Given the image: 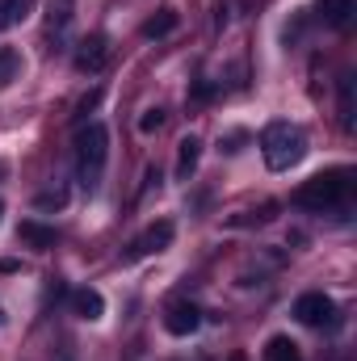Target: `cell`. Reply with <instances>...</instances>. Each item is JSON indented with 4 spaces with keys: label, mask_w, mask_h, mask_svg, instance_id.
<instances>
[{
    "label": "cell",
    "mask_w": 357,
    "mask_h": 361,
    "mask_svg": "<svg viewBox=\"0 0 357 361\" xmlns=\"http://www.w3.org/2000/svg\"><path fill=\"white\" fill-rule=\"evenodd\" d=\"M349 193H353V169H332V173H315L311 180H303L294 189V206L324 214L332 206H345Z\"/></svg>",
    "instance_id": "6da1fadb"
},
{
    "label": "cell",
    "mask_w": 357,
    "mask_h": 361,
    "mask_svg": "<svg viewBox=\"0 0 357 361\" xmlns=\"http://www.w3.org/2000/svg\"><path fill=\"white\" fill-rule=\"evenodd\" d=\"M261 156L269 173H290L307 156V135L294 122H269L261 130Z\"/></svg>",
    "instance_id": "7a4b0ae2"
},
{
    "label": "cell",
    "mask_w": 357,
    "mask_h": 361,
    "mask_svg": "<svg viewBox=\"0 0 357 361\" xmlns=\"http://www.w3.org/2000/svg\"><path fill=\"white\" fill-rule=\"evenodd\" d=\"M105 160H109V130H105L101 122L80 126V135H76V177H80V185H85L89 193L101 185Z\"/></svg>",
    "instance_id": "3957f363"
},
{
    "label": "cell",
    "mask_w": 357,
    "mask_h": 361,
    "mask_svg": "<svg viewBox=\"0 0 357 361\" xmlns=\"http://www.w3.org/2000/svg\"><path fill=\"white\" fill-rule=\"evenodd\" d=\"M294 319L307 324V328H332L337 324V302L324 294V290H311L294 302Z\"/></svg>",
    "instance_id": "277c9868"
},
{
    "label": "cell",
    "mask_w": 357,
    "mask_h": 361,
    "mask_svg": "<svg viewBox=\"0 0 357 361\" xmlns=\"http://www.w3.org/2000/svg\"><path fill=\"white\" fill-rule=\"evenodd\" d=\"M164 328H169L173 336H193V332L202 328V307L189 302V298L169 302V307H164Z\"/></svg>",
    "instance_id": "5b68a950"
},
{
    "label": "cell",
    "mask_w": 357,
    "mask_h": 361,
    "mask_svg": "<svg viewBox=\"0 0 357 361\" xmlns=\"http://www.w3.org/2000/svg\"><path fill=\"white\" fill-rule=\"evenodd\" d=\"M76 72H85V76H97L105 63H109V38L105 34H89V38H80V47H76Z\"/></svg>",
    "instance_id": "8992f818"
},
{
    "label": "cell",
    "mask_w": 357,
    "mask_h": 361,
    "mask_svg": "<svg viewBox=\"0 0 357 361\" xmlns=\"http://www.w3.org/2000/svg\"><path fill=\"white\" fill-rule=\"evenodd\" d=\"M169 244H173V223H169V219H160V223H152V227L131 244L126 261H143V257H152V252H164Z\"/></svg>",
    "instance_id": "52a82bcc"
},
{
    "label": "cell",
    "mask_w": 357,
    "mask_h": 361,
    "mask_svg": "<svg viewBox=\"0 0 357 361\" xmlns=\"http://www.w3.org/2000/svg\"><path fill=\"white\" fill-rule=\"evenodd\" d=\"M17 240H21L25 248H34V252H47V248H55V227H42L38 219H21Z\"/></svg>",
    "instance_id": "ba28073f"
},
{
    "label": "cell",
    "mask_w": 357,
    "mask_h": 361,
    "mask_svg": "<svg viewBox=\"0 0 357 361\" xmlns=\"http://www.w3.org/2000/svg\"><path fill=\"white\" fill-rule=\"evenodd\" d=\"M72 311H76L80 319L97 324V319L105 315V298H101V290H92V286H80V290H72Z\"/></svg>",
    "instance_id": "9c48e42d"
},
{
    "label": "cell",
    "mask_w": 357,
    "mask_h": 361,
    "mask_svg": "<svg viewBox=\"0 0 357 361\" xmlns=\"http://www.w3.org/2000/svg\"><path fill=\"white\" fill-rule=\"evenodd\" d=\"M315 8H320V17H324L332 30H349V25H353V13H357L353 0H315Z\"/></svg>",
    "instance_id": "30bf717a"
},
{
    "label": "cell",
    "mask_w": 357,
    "mask_h": 361,
    "mask_svg": "<svg viewBox=\"0 0 357 361\" xmlns=\"http://www.w3.org/2000/svg\"><path fill=\"white\" fill-rule=\"evenodd\" d=\"M198 160H202V139H193V135H185L177 143V180H189L198 173Z\"/></svg>",
    "instance_id": "8fae6325"
},
{
    "label": "cell",
    "mask_w": 357,
    "mask_h": 361,
    "mask_svg": "<svg viewBox=\"0 0 357 361\" xmlns=\"http://www.w3.org/2000/svg\"><path fill=\"white\" fill-rule=\"evenodd\" d=\"M177 25H181L177 8H160L156 17H147V21H143V38H169Z\"/></svg>",
    "instance_id": "7c38bea8"
},
{
    "label": "cell",
    "mask_w": 357,
    "mask_h": 361,
    "mask_svg": "<svg viewBox=\"0 0 357 361\" xmlns=\"http://www.w3.org/2000/svg\"><path fill=\"white\" fill-rule=\"evenodd\" d=\"M34 4H38V0H0V34L13 30V25H21V21L34 13Z\"/></svg>",
    "instance_id": "4fadbf2b"
},
{
    "label": "cell",
    "mask_w": 357,
    "mask_h": 361,
    "mask_svg": "<svg viewBox=\"0 0 357 361\" xmlns=\"http://www.w3.org/2000/svg\"><path fill=\"white\" fill-rule=\"evenodd\" d=\"M13 80H21V55L13 47H0V89H8Z\"/></svg>",
    "instance_id": "5bb4252c"
},
{
    "label": "cell",
    "mask_w": 357,
    "mask_h": 361,
    "mask_svg": "<svg viewBox=\"0 0 357 361\" xmlns=\"http://www.w3.org/2000/svg\"><path fill=\"white\" fill-rule=\"evenodd\" d=\"M265 361H303V357H298V345H294V341L273 336V341L265 345Z\"/></svg>",
    "instance_id": "9a60e30c"
},
{
    "label": "cell",
    "mask_w": 357,
    "mask_h": 361,
    "mask_svg": "<svg viewBox=\"0 0 357 361\" xmlns=\"http://www.w3.org/2000/svg\"><path fill=\"white\" fill-rule=\"evenodd\" d=\"M34 206H38V210H63V206H68V189H63V185L42 189V193L34 197Z\"/></svg>",
    "instance_id": "2e32d148"
},
{
    "label": "cell",
    "mask_w": 357,
    "mask_h": 361,
    "mask_svg": "<svg viewBox=\"0 0 357 361\" xmlns=\"http://www.w3.org/2000/svg\"><path fill=\"white\" fill-rule=\"evenodd\" d=\"M341 126L353 130V80L349 76L341 80Z\"/></svg>",
    "instance_id": "e0dca14e"
},
{
    "label": "cell",
    "mask_w": 357,
    "mask_h": 361,
    "mask_svg": "<svg viewBox=\"0 0 357 361\" xmlns=\"http://www.w3.org/2000/svg\"><path fill=\"white\" fill-rule=\"evenodd\" d=\"M164 126V109L156 105V109H143V118H139V135H156Z\"/></svg>",
    "instance_id": "ac0fdd59"
},
{
    "label": "cell",
    "mask_w": 357,
    "mask_h": 361,
    "mask_svg": "<svg viewBox=\"0 0 357 361\" xmlns=\"http://www.w3.org/2000/svg\"><path fill=\"white\" fill-rule=\"evenodd\" d=\"M97 105H101V89H89L85 97H80V105H76V122H85Z\"/></svg>",
    "instance_id": "d6986e66"
},
{
    "label": "cell",
    "mask_w": 357,
    "mask_h": 361,
    "mask_svg": "<svg viewBox=\"0 0 357 361\" xmlns=\"http://www.w3.org/2000/svg\"><path fill=\"white\" fill-rule=\"evenodd\" d=\"M231 361H244V357H240V353H236V357H231Z\"/></svg>",
    "instance_id": "ffe728a7"
},
{
    "label": "cell",
    "mask_w": 357,
    "mask_h": 361,
    "mask_svg": "<svg viewBox=\"0 0 357 361\" xmlns=\"http://www.w3.org/2000/svg\"><path fill=\"white\" fill-rule=\"evenodd\" d=\"M0 214H4V202H0Z\"/></svg>",
    "instance_id": "44dd1931"
}]
</instances>
